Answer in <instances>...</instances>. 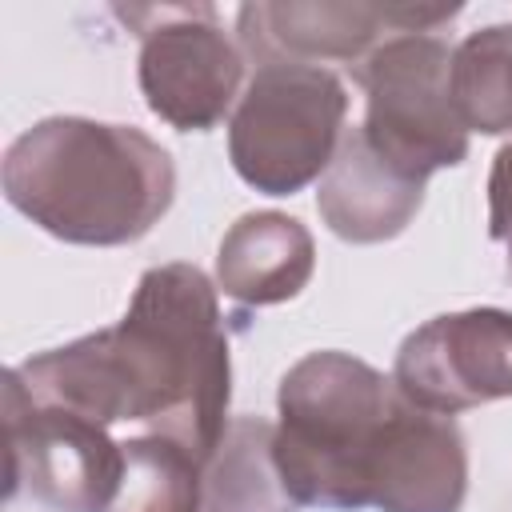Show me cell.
Instances as JSON below:
<instances>
[{"instance_id": "obj_1", "label": "cell", "mask_w": 512, "mask_h": 512, "mask_svg": "<svg viewBox=\"0 0 512 512\" xmlns=\"http://www.w3.org/2000/svg\"><path fill=\"white\" fill-rule=\"evenodd\" d=\"M36 404L104 428L144 424L208 464L224 436L232 360L220 300L196 264L148 268L120 324L12 368Z\"/></svg>"}, {"instance_id": "obj_2", "label": "cell", "mask_w": 512, "mask_h": 512, "mask_svg": "<svg viewBox=\"0 0 512 512\" xmlns=\"http://www.w3.org/2000/svg\"><path fill=\"white\" fill-rule=\"evenodd\" d=\"M4 196L64 244L116 248L148 236L176 196L164 144L132 124L48 116L4 152Z\"/></svg>"}, {"instance_id": "obj_3", "label": "cell", "mask_w": 512, "mask_h": 512, "mask_svg": "<svg viewBox=\"0 0 512 512\" xmlns=\"http://www.w3.org/2000/svg\"><path fill=\"white\" fill-rule=\"evenodd\" d=\"M400 404L392 376L348 352H308L276 392V464L292 500L356 512L372 508V464Z\"/></svg>"}, {"instance_id": "obj_4", "label": "cell", "mask_w": 512, "mask_h": 512, "mask_svg": "<svg viewBox=\"0 0 512 512\" xmlns=\"http://www.w3.org/2000/svg\"><path fill=\"white\" fill-rule=\"evenodd\" d=\"M348 92L312 64H256L228 120L236 176L264 196H292L320 180L344 140Z\"/></svg>"}, {"instance_id": "obj_5", "label": "cell", "mask_w": 512, "mask_h": 512, "mask_svg": "<svg viewBox=\"0 0 512 512\" xmlns=\"http://www.w3.org/2000/svg\"><path fill=\"white\" fill-rule=\"evenodd\" d=\"M448 72L452 48L436 32L392 36L352 68V80L364 88L360 136L380 160L420 184L468 156V128L456 116Z\"/></svg>"}, {"instance_id": "obj_6", "label": "cell", "mask_w": 512, "mask_h": 512, "mask_svg": "<svg viewBox=\"0 0 512 512\" xmlns=\"http://www.w3.org/2000/svg\"><path fill=\"white\" fill-rule=\"evenodd\" d=\"M140 36V92L176 132H208L240 104L244 52L216 24L212 4L116 8Z\"/></svg>"}, {"instance_id": "obj_7", "label": "cell", "mask_w": 512, "mask_h": 512, "mask_svg": "<svg viewBox=\"0 0 512 512\" xmlns=\"http://www.w3.org/2000/svg\"><path fill=\"white\" fill-rule=\"evenodd\" d=\"M4 436H8V496L20 492L48 512H108L124 476V444L104 424L36 404L20 376L4 372Z\"/></svg>"}, {"instance_id": "obj_8", "label": "cell", "mask_w": 512, "mask_h": 512, "mask_svg": "<svg viewBox=\"0 0 512 512\" xmlns=\"http://www.w3.org/2000/svg\"><path fill=\"white\" fill-rule=\"evenodd\" d=\"M460 4H360V0H280L236 12L240 52L256 64H348L356 68L384 40L440 32Z\"/></svg>"}, {"instance_id": "obj_9", "label": "cell", "mask_w": 512, "mask_h": 512, "mask_svg": "<svg viewBox=\"0 0 512 512\" xmlns=\"http://www.w3.org/2000/svg\"><path fill=\"white\" fill-rule=\"evenodd\" d=\"M392 384L436 416L512 400V312L464 308L432 316L404 336Z\"/></svg>"}, {"instance_id": "obj_10", "label": "cell", "mask_w": 512, "mask_h": 512, "mask_svg": "<svg viewBox=\"0 0 512 512\" xmlns=\"http://www.w3.org/2000/svg\"><path fill=\"white\" fill-rule=\"evenodd\" d=\"M468 496V448L452 416H436L400 396L372 464V508L380 512H460Z\"/></svg>"}, {"instance_id": "obj_11", "label": "cell", "mask_w": 512, "mask_h": 512, "mask_svg": "<svg viewBox=\"0 0 512 512\" xmlns=\"http://www.w3.org/2000/svg\"><path fill=\"white\" fill-rule=\"evenodd\" d=\"M424 204V184L380 160L360 128H348L328 172L320 176L316 208L348 244H380L400 236Z\"/></svg>"}, {"instance_id": "obj_12", "label": "cell", "mask_w": 512, "mask_h": 512, "mask_svg": "<svg viewBox=\"0 0 512 512\" xmlns=\"http://www.w3.org/2000/svg\"><path fill=\"white\" fill-rule=\"evenodd\" d=\"M316 268L312 232L284 212H248L240 216L216 256V280L224 296L240 304H280L304 292Z\"/></svg>"}, {"instance_id": "obj_13", "label": "cell", "mask_w": 512, "mask_h": 512, "mask_svg": "<svg viewBox=\"0 0 512 512\" xmlns=\"http://www.w3.org/2000/svg\"><path fill=\"white\" fill-rule=\"evenodd\" d=\"M204 512H300L276 464V424L264 416L228 420L204 464Z\"/></svg>"}, {"instance_id": "obj_14", "label": "cell", "mask_w": 512, "mask_h": 512, "mask_svg": "<svg viewBox=\"0 0 512 512\" xmlns=\"http://www.w3.org/2000/svg\"><path fill=\"white\" fill-rule=\"evenodd\" d=\"M124 444V476L108 512H204V460L180 440L144 432Z\"/></svg>"}, {"instance_id": "obj_15", "label": "cell", "mask_w": 512, "mask_h": 512, "mask_svg": "<svg viewBox=\"0 0 512 512\" xmlns=\"http://www.w3.org/2000/svg\"><path fill=\"white\" fill-rule=\"evenodd\" d=\"M448 92L468 132H512V24H488L452 48Z\"/></svg>"}, {"instance_id": "obj_16", "label": "cell", "mask_w": 512, "mask_h": 512, "mask_svg": "<svg viewBox=\"0 0 512 512\" xmlns=\"http://www.w3.org/2000/svg\"><path fill=\"white\" fill-rule=\"evenodd\" d=\"M488 236L492 240H508L512 236V140L492 160V176H488Z\"/></svg>"}, {"instance_id": "obj_17", "label": "cell", "mask_w": 512, "mask_h": 512, "mask_svg": "<svg viewBox=\"0 0 512 512\" xmlns=\"http://www.w3.org/2000/svg\"><path fill=\"white\" fill-rule=\"evenodd\" d=\"M504 244H508V268H512V236H508V240H504Z\"/></svg>"}]
</instances>
